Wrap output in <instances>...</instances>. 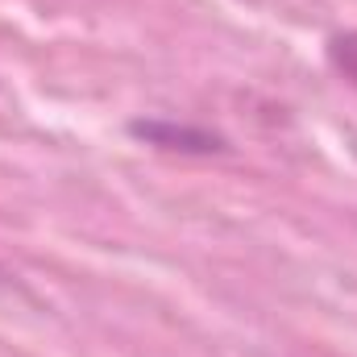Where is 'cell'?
I'll use <instances>...</instances> for the list:
<instances>
[{"mask_svg": "<svg viewBox=\"0 0 357 357\" xmlns=\"http://www.w3.org/2000/svg\"><path fill=\"white\" fill-rule=\"evenodd\" d=\"M129 133L146 146L158 150H178V154H220L225 137L199 125H178L171 116H146V121H129Z\"/></svg>", "mask_w": 357, "mask_h": 357, "instance_id": "6da1fadb", "label": "cell"}, {"mask_svg": "<svg viewBox=\"0 0 357 357\" xmlns=\"http://www.w3.org/2000/svg\"><path fill=\"white\" fill-rule=\"evenodd\" d=\"M328 59H333V67H337L345 79H354L357 84V33H341V38H333V42H328Z\"/></svg>", "mask_w": 357, "mask_h": 357, "instance_id": "7a4b0ae2", "label": "cell"}]
</instances>
